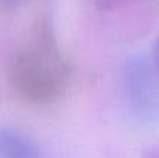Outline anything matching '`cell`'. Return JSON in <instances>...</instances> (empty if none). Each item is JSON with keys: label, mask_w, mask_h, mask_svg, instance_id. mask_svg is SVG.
<instances>
[{"label": "cell", "mask_w": 159, "mask_h": 158, "mask_svg": "<svg viewBox=\"0 0 159 158\" xmlns=\"http://www.w3.org/2000/svg\"><path fill=\"white\" fill-rule=\"evenodd\" d=\"M7 70L14 91L31 102L55 100L67 80L66 66L57 50L48 41H41L17 52Z\"/></svg>", "instance_id": "6da1fadb"}, {"label": "cell", "mask_w": 159, "mask_h": 158, "mask_svg": "<svg viewBox=\"0 0 159 158\" xmlns=\"http://www.w3.org/2000/svg\"><path fill=\"white\" fill-rule=\"evenodd\" d=\"M159 72L145 56L131 58L123 69V91L133 114L152 119L159 114Z\"/></svg>", "instance_id": "7a4b0ae2"}, {"label": "cell", "mask_w": 159, "mask_h": 158, "mask_svg": "<svg viewBox=\"0 0 159 158\" xmlns=\"http://www.w3.org/2000/svg\"><path fill=\"white\" fill-rule=\"evenodd\" d=\"M0 158H42L30 136L10 128H0Z\"/></svg>", "instance_id": "3957f363"}, {"label": "cell", "mask_w": 159, "mask_h": 158, "mask_svg": "<svg viewBox=\"0 0 159 158\" xmlns=\"http://www.w3.org/2000/svg\"><path fill=\"white\" fill-rule=\"evenodd\" d=\"M154 66L155 69L159 72V39L157 41V45H155V50H154Z\"/></svg>", "instance_id": "277c9868"}]
</instances>
